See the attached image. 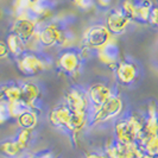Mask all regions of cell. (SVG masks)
<instances>
[{"label":"cell","mask_w":158,"mask_h":158,"mask_svg":"<svg viewBox=\"0 0 158 158\" xmlns=\"http://www.w3.org/2000/svg\"><path fill=\"white\" fill-rule=\"evenodd\" d=\"M145 114L133 112L124 118H118L113 124L114 139L123 144H132L138 139V135L145 124Z\"/></svg>","instance_id":"obj_1"},{"label":"cell","mask_w":158,"mask_h":158,"mask_svg":"<svg viewBox=\"0 0 158 158\" xmlns=\"http://www.w3.org/2000/svg\"><path fill=\"white\" fill-rule=\"evenodd\" d=\"M123 111H124V101L118 94H114L108 101H106L100 107L88 112L89 124L100 125L110 123L112 120H117L123 114Z\"/></svg>","instance_id":"obj_2"},{"label":"cell","mask_w":158,"mask_h":158,"mask_svg":"<svg viewBox=\"0 0 158 158\" xmlns=\"http://www.w3.org/2000/svg\"><path fill=\"white\" fill-rule=\"evenodd\" d=\"M112 40H113V35L105 24H94L88 26L82 37L83 45L90 48L94 51L102 49Z\"/></svg>","instance_id":"obj_3"},{"label":"cell","mask_w":158,"mask_h":158,"mask_svg":"<svg viewBox=\"0 0 158 158\" xmlns=\"http://www.w3.org/2000/svg\"><path fill=\"white\" fill-rule=\"evenodd\" d=\"M47 60L38 54L26 51L25 54L17 58V67L26 76H36L47 69Z\"/></svg>","instance_id":"obj_4"},{"label":"cell","mask_w":158,"mask_h":158,"mask_svg":"<svg viewBox=\"0 0 158 158\" xmlns=\"http://www.w3.org/2000/svg\"><path fill=\"white\" fill-rule=\"evenodd\" d=\"M105 153L108 158H140L145 152L139 143L123 144L113 138V140L106 145Z\"/></svg>","instance_id":"obj_5"},{"label":"cell","mask_w":158,"mask_h":158,"mask_svg":"<svg viewBox=\"0 0 158 158\" xmlns=\"http://www.w3.org/2000/svg\"><path fill=\"white\" fill-rule=\"evenodd\" d=\"M65 29L57 23L43 24L38 29V38L42 48H52L56 45H62L65 36Z\"/></svg>","instance_id":"obj_6"},{"label":"cell","mask_w":158,"mask_h":158,"mask_svg":"<svg viewBox=\"0 0 158 158\" xmlns=\"http://www.w3.org/2000/svg\"><path fill=\"white\" fill-rule=\"evenodd\" d=\"M64 105L70 110L71 113H88L90 108L87 92L79 87L70 88L65 93Z\"/></svg>","instance_id":"obj_7"},{"label":"cell","mask_w":158,"mask_h":158,"mask_svg":"<svg viewBox=\"0 0 158 158\" xmlns=\"http://www.w3.org/2000/svg\"><path fill=\"white\" fill-rule=\"evenodd\" d=\"M81 63H82V60L79 55V51H76L71 48L63 50L58 55L57 61H56L57 68L62 73L70 75V76H75L76 74H79Z\"/></svg>","instance_id":"obj_8"},{"label":"cell","mask_w":158,"mask_h":158,"mask_svg":"<svg viewBox=\"0 0 158 158\" xmlns=\"http://www.w3.org/2000/svg\"><path fill=\"white\" fill-rule=\"evenodd\" d=\"M87 96L89 103H90V110H94L100 107L101 105L108 101L112 96L114 95V90L111 86H108L107 83L103 82H95L93 85H90L87 90Z\"/></svg>","instance_id":"obj_9"},{"label":"cell","mask_w":158,"mask_h":158,"mask_svg":"<svg viewBox=\"0 0 158 158\" xmlns=\"http://www.w3.org/2000/svg\"><path fill=\"white\" fill-rule=\"evenodd\" d=\"M132 23L133 20L126 16L120 8H114L107 15L105 25L113 36H119L126 31Z\"/></svg>","instance_id":"obj_10"},{"label":"cell","mask_w":158,"mask_h":158,"mask_svg":"<svg viewBox=\"0 0 158 158\" xmlns=\"http://www.w3.org/2000/svg\"><path fill=\"white\" fill-rule=\"evenodd\" d=\"M38 29H40V24L37 23L35 18L24 17V18H16L11 32L17 35L26 44L37 33Z\"/></svg>","instance_id":"obj_11"},{"label":"cell","mask_w":158,"mask_h":158,"mask_svg":"<svg viewBox=\"0 0 158 158\" xmlns=\"http://www.w3.org/2000/svg\"><path fill=\"white\" fill-rule=\"evenodd\" d=\"M115 79L118 81L119 85L121 86H131L138 77V67L137 64L131 62V61H120L115 69Z\"/></svg>","instance_id":"obj_12"},{"label":"cell","mask_w":158,"mask_h":158,"mask_svg":"<svg viewBox=\"0 0 158 158\" xmlns=\"http://www.w3.org/2000/svg\"><path fill=\"white\" fill-rule=\"evenodd\" d=\"M96 56L99 58V61L106 65L110 69H115L117 64L120 62L119 56H120V50L117 44V42L114 40H112L111 42H108L102 49L96 51Z\"/></svg>","instance_id":"obj_13"},{"label":"cell","mask_w":158,"mask_h":158,"mask_svg":"<svg viewBox=\"0 0 158 158\" xmlns=\"http://www.w3.org/2000/svg\"><path fill=\"white\" fill-rule=\"evenodd\" d=\"M22 87V101H23L27 108L31 110H38V100L40 96V89L37 83L31 82V81H26L23 85H20Z\"/></svg>","instance_id":"obj_14"},{"label":"cell","mask_w":158,"mask_h":158,"mask_svg":"<svg viewBox=\"0 0 158 158\" xmlns=\"http://www.w3.org/2000/svg\"><path fill=\"white\" fill-rule=\"evenodd\" d=\"M70 115H71L70 110L64 103H61V105H58L57 107L52 108L50 111L48 119H49V123L54 127L65 130L67 124H68V121L70 119Z\"/></svg>","instance_id":"obj_15"},{"label":"cell","mask_w":158,"mask_h":158,"mask_svg":"<svg viewBox=\"0 0 158 158\" xmlns=\"http://www.w3.org/2000/svg\"><path fill=\"white\" fill-rule=\"evenodd\" d=\"M88 124H89V114L88 113H71L65 130L71 135L73 139L76 140V137L85 130V127L87 126Z\"/></svg>","instance_id":"obj_16"},{"label":"cell","mask_w":158,"mask_h":158,"mask_svg":"<svg viewBox=\"0 0 158 158\" xmlns=\"http://www.w3.org/2000/svg\"><path fill=\"white\" fill-rule=\"evenodd\" d=\"M153 6H155V5H153L152 0H138L135 15L132 17V20H133V22H138V23H142V24L149 23L151 10H152Z\"/></svg>","instance_id":"obj_17"},{"label":"cell","mask_w":158,"mask_h":158,"mask_svg":"<svg viewBox=\"0 0 158 158\" xmlns=\"http://www.w3.org/2000/svg\"><path fill=\"white\" fill-rule=\"evenodd\" d=\"M38 110H31L26 108L25 111L16 119L17 124L20 128H27V130H35V127L38 124Z\"/></svg>","instance_id":"obj_18"},{"label":"cell","mask_w":158,"mask_h":158,"mask_svg":"<svg viewBox=\"0 0 158 158\" xmlns=\"http://www.w3.org/2000/svg\"><path fill=\"white\" fill-rule=\"evenodd\" d=\"M25 151L19 146L16 139H10L0 143V153L6 158H19Z\"/></svg>","instance_id":"obj_19"},{"label":"cell","mask_w":158,"mask_h":158,"mask_svg":"<svg viewBox=\"0 0 158 158\" xmlns=\"http://www.w3.org/2000/svg\"><path fill=\"white\" fill-rule=\"evenodd\" d=\"M6 43H7V47L11 56H13L16 58H19L23 54L26 52V44H25V42H23L17 35L12 33V32L7 36Z\"/></svg>","instance_id":"obj_20"},{"label":"cell","mask_w":158,"mask_h":158,"mask_svg":"<svg viewBox=\"0 0 158 158\" xmlns=\"http://www.w3.org/2000/svg\"><path fill=\"white\" fill-rule=\"evenodd\" d=\"M4 95L7 102H16L22 100V87L20 85L11 83L4 86Z\"/></svg>","instance_id":"obj_21"},{"label":"cell","mask_w":158,"mask_h":158,"mask_svg":"<svg viewBox=\"0 0 158 158\" xmlns=\"http://www.w3.org/2000/svg\"><path fill=\"white\" fill-rule=\"evenodd\" d=\"M13 8H15V15L17 18L30 17L31 1L30 0H16Z\"/></svg>","instance_id":"obj_22"},{"label":"cell","mask_w":158,"mask_h":158,"mask_svg":"<svg viewBox=\"0 0 158 158\" xmlns=\"http://www.w3.org/2000/svg\"><path fill=\"white\" fill-rule=\"evenodd\" d=\"M32 131L33 130H27V128H20L18 131V133L16 135V142L19 144V146L23 149L24 151L26 150L31 143L32 139Z\"/></svg>","instance_id":"obj_23"},{"label":"cell","mask_w":158,"mask_h":158,"mask_svg":"<svg viewBox=\"0 0 158 158\" xmlns=\"http://www.w3.org/2000/svg\"><path fill=\"white\" fill-rule=\"evenodd\" d=\"M140 146L143 148L145 153H149L151 156L158 155V135H155V137L150 138L149 140H146Z\"/></svg>","instance_id":"obj_24"},{"label":"cell","mask_w":158,"mask_h":158,"mask_svg":"<svg viewBox=\"0 0 158 158\" xmlns=\"http://www.w3.org/2000/svg\"><path fill=\"white\" fill-rule=\"evenodd\" d=\"M137 4H138V0H123L120 4V10L132 19V17L135 15V7H137Z\"/></svg>","instance_id":"obj_25"},{"label":"cell","mask_w":158,"mask_h":158,"mask_svg":"<svg viewBox=\"0 0 158 158\" xmlns=\"http://www.w3.org/2000/svg\"><path fill=\"white\" fill-rule=\"evenodd\" d=\"M8 107H10V113H11L12 119H17L27 108L26 105L22 100L20 101H16V102H8Z\"/></svg>","instance_id":"obj_26"},{"label":"cell","mask_w":158,"mask_h":158,"mask_svg":"<svg viewBox=\"0 0 158 158\" xmlns=\"http://www.w3.org/2000/svg\"><path fill=\"white\" fill-rule=\"evenodd\" d=\"M10 119H12L11 113H10V107L6 100L0 101V125L6 124Z\"/></svg>","instance_id":"obj_27"},{"label":"cell","mask_w":158,"mask_h":158,"mask_svg":"<svg viewBox=\"0 0 158 158\" xmlns=\"http://www.w3.org/2000/svg\"><path fill=\"white\" fill-rule=\"evenodd\" d=\"M145 117H155L158 118V103L156 101H150L146 106Z\"/></svg>","instance_id":"obj_28"},{"label":"cell","mask_w":158,"mask_h":158,"mask_svg":"<svg viewBox=\"0 0 158 158\" xmlns=\"http://www.w3.org/2000/svg\"><path fill=\"white\" fill-rule=\"evenodd\" d=\"M149 24H151V25L155 26V27H158V5H155V6L152 7V10H151Z\"/></svg>","instance_id":"obj_29"},{"label":"cell","mask_w":158,"mask_h":158,"mask_svg":"<svg viewBox=\"0 0 158 158\" xmlns=\"http://www.w3.org/2000/svg\"><path fill=\"white\" fill-rule=\"evenodd\" d=\"M10 55H11V54H10V50H8L6 40H0V60H5V58H7Z\"/></svg>","instance_id":"obj_30"},{"label":"cell","mask_w":158,"mask_h":158,"mask_svg":"<svg viewBox=\"0 0 158 158\" xmlns=\"http://www.w3.org/2000/svg\"><path fill=\"white\" fill-rule=\"evenodd\" d=\"M32 158H55V155L51 151H43V152L35 155Z\"/></svg>","instance_id":"obj_31"},{"label":"cell","mask_w":158,"mask_h":158,"mask_svg":"<svg viewBox=\"0 0 158 158\" xmlns=\"http://www.w3.org/2000/svg\"><path fill=\"white\" fill-rule=\"evenodd\" d=\"M86 158H108L107 155L105 152H96V151H93V152H89L87 153Z\"/></svg>","instance_id":"obj_32"},{"label":"cell","mask_w":158,"mask_h":158,"mask_svg":"<svg viewBox=\"0 0 158 158\" xmlns=\"http://www.w3.org/2000/svg\"><path fill=\"white\" fill-rule=\"evenodd\" d=\"M95 1H96V4H98L99 6H101V7H103V8H107L112 5V1H113V0H95Z\"/></svg>","instance_id":"obj_33"},{"label":"cell","mask_w":158,"mask_h":158,"mask_svg":"<svg viewBox=\"0 0 158 158\" xmlns=\"http://www.w3.org/2000/svg\"><path fill=\"white\" fill-rule=\"evenodd\" d=\"M140 158H155V156H151V155H149V153H144Z\"/></svg>","instance_id":"obj_34"},{"label":"cell","mask_w":158,"mask_h":158,"mask_svg":"<svg viewBox=\"0 0 158 158\" xmlns=\"http://www.w3.org/2000/svg\"><path fill=\"white\" fill-rule=\"evenodd\" d=\"M69 1H71V2H73V4H75V5H76V6H77V5H79L80 2H81V1H82V0H69Z\"/></svg>","instance_id":"obj_35"},{"label":"cell","mask_w":158,"mask_h":158,"mask_svg":"<svg viewBox=\"0 0 158 158\" xmlns=\"http://www.w3.org/2000/svg\"><path fill=\"white\" fill-rule=\"evenodd\" d=\"M155 158H158V155H156V156H155Z\"/></svg>","instance_id":"obj_36"},{"label":"cell","mask_w":158,"mask_h":158,"mask_svg":"<svg viewBox=\"0 0 158 158\" xmlns=\"http://www.w3.org/2000/svg\"><path fill=\"white\" fill-rule=\"evenodd\" d=\"M19 158H22V156H20V157H19Z\"/></svg>","instance_id":"obj_37"}]
</instances>
